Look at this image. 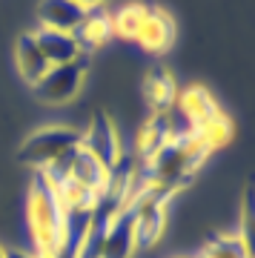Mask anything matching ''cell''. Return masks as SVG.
<instances>
[{"label":"cell","mask_w":255,"mask_h":258,"mask_svg":"<svg viewBox=\"0 0 255 258\" xmlns=\"http://www.w3.org/2000/svg\"><path fill=\"white\" fill-rule=\"evenodd\" d=\"M210 149L204 147L198 138H183V141H169L164 147L152 152L144 164V186L164 192L166 198L181 189L192 178V172L204 164Z\"/></svg>","instance_id":"obj_1"},{"label":"cell","mask_w":255,"mask_h":258,"mask_svg":"<svg viewBox=\"0 0 255 258\" xmlns=\"http://www.w3.org/2000/svg\"><path fill=\"white\" fill-rule=\"evenodd\" d=\"M29 232L35 241V255L37 258H52L57 252L60 235H63V221H66V207L55 186L49 184L37 172L32 192H29Z\"/></svg>","instance_id":"obj_2"},{"label":"cell","mask_w":255,"mask_h":258,"mask_svg":"<svg viewBox=\"0 0 255 258\" xmlns=\"http://www.w3.org/2000/svg\"><path fill=\"white\" fill-rule=\"evenodd\" d=\"M83 141V132L72 126H43L37 129L32 138L23 141V147H20V161L29 166H35L43 172L46 166H52L55 161L66 155V152H72V149L81 147Z\"/></svg>","instance_id":"obj_3"},{"label":"cell","mask_w":255,"mask_h":258,"mask_svg":"<svg viewBox=\"0 0 255 258\" xmlns=\"http://www.w3.org/2000/svg\"><path fill=\"white\" fill-rule=\"evenodd\" d=\"M166 195L158 189L141 184L132 195V218H135V247L138 249H152L161 241L166 230Z\"/></svg>","instance_id":"obj_4"},{"label":"cell","mask_w":255,"mask_h":258,"mask_svg":"<svg viewBox=\"0 0 255 258\" xmlns=\"http://www.w3.org/2000/svg\"><path fill=\"white\" fill-rule=\"evenodd\" d=\"M83 78H86V55L72 60V63L52 66V69L35 83V95L43 103H52V106L69 103L75 95H78Z\"/></svg>","instance_id":"obj_5"},{"label":"cell","mask_w":255,"mask_h":258,"mask_svg":"<svg viewBox=\"0 0 255 258\" xmlns=\"http://www.w3.org/2000/svg\"><path fill=\"white\" fill-rule=\"evenodd\" d=\"M81 147L86 149L103 169H112V166L123 158L118 132H115V126H112V120L106 118V115H95V118H92L89 129L83 132Z\"/></svg>","instance_id":"obj_6"},{"label":"cell","mask_w":255,"mask_h":258,"mask_svg":"<svg viewBox=\"0 0 255 258\" xmlns=\"http://www.w3.org/2000/svg\"><path fill=\"white\" fill-rule=\"evenodd\" d=\"M135 247V218H132V201L115 215V221L106 227L100 238V258H132Z\"/></svg>","instance_id":"obj_7"},{"label":"cell","mask_w":255,"mask_h":258,"mask_svg":"<svg viewBox=\"0 0 255 258\" xmlns=\"http://www.w3.org/2000/svg\"><path fill=\"white\" fill-rule=\"evenodd\" d=\"M37 18H40L43 29L72 35L86 18V6H81L78 0H43L40 9H37Z\"/></svg>","instance_id":"obj_8"},{"label":"cell","mask_w":255,"mask_h":258,"mask_svg":"<svg viewBox=\"0 0 255 258\" xmlns=\"http://www.w3.org/2000/svg\"><path fill=\"white\" fill-rule=\"evenodd\" d=\"M35 40L43 57L49 60V66H60V63H72L78 57H83V52L78 49V40L66 32H55V29H37L35 32Z\"/></svg>","instance_id":"obj_9"},{"label":"cell","mask_w":255,"mask_h":258,"mask_svg":"<svg viewBox=\"0 0 255 258\" xmlns=\"http://www.w3.org/2000/svg\"><path fill=\"white\" fill-rule=\"evenodd\" d=\"M109 35H115V29H112V18L103 9H86L83 23L72 32V37L78 40V49H81L83 55L92 52V49L103 46L109 40Z\"/></svg>","instance_id":"obj_10"},{"label":"cell","mask_w":255,"mask_h":258,"mask_svg":"<svg viewBox=\"0 0 255 258\" xmlns=\"http://www.w3.org/2000/svg\"><path fill=\"white\" fill-rule=\"evenodd\" d=\"M15 60H18V69L23 75V81H29L32 86L52 69L49 60L43 57V52H40V46H37L35 35H20L18 49H15Z\"/></svg>","instance_id":"obj_11"},{"label":"cell","mask_w":255,"mask_h":258,"mask_svg":"<svg viewBox=\"0 0 255 258\" xmlns=\"http://www.w3.org/2000/svg\"><path fill=\"white\" fill-rule=\"evenodd\" d=\"M138 40H141L144 49H149V52H164V49L172 43V20L166 18L164 12L149 9L144 26L138 32Z\"/></svg>","instance_id":"obj_12"},{"label":"cell","mask_w":255,"mask_h":258,"mask_svg":"<svg viewBox=\"0 0 255 258\" xmlns=\"http://www.w3.org/2000/svg\"><path fill=\"white\" fill-rule=\"evenodd\" d=\"M175 103H178V109H181L195 126H201V123H207L210 118L218 115V106H215V101L210 98V92H207V89H198V86H195V89H186Z\"/></svg>","instance_id":"obj_13"},{"label":"cell","mask_w":255,"mask_h":258,"mask_svg":"<svg viewBox=\"0 0 255 258\" xmlns=\"http://www.w3.org/2000/svg\"><path fill=\"white\" fill-rule=\"evenodd\" d=\"M146 101L152 103V109L158 112H166L169 106H175L178 95H175V83L169 78V72L164 69H155V72L146 78Z\"/></svg>","instance_id":"obj_14"},{"label":"cell","mask_w":255,"mask_h":258,"mask_svg":"<svg viewBox=\"0 0 255 258\" xmlns=\"http://www.w3.org/2000/svg\"><path fill=\"white\" fill-rule=\"evenodd\" d=\"M238 238L246 247V252L255 258V186H249L241 201V218H238Z\"/></svg>","instance_id":"obj_15"},{"label":"cell","mask_w":255,"mask_h":258,"mask_svg":"<svg viewBox=\"0 0 255 258\" xmlns=\"http://www.w3.org/2000/svg\"><path fill=\"white\" fill-rule=\"evenodd\" d=\"M198 258H252V255L246 252L241 238L232 232V235H218V238L207 241Z\"/></svg>","instance_id":"obj_16"},{"label":"cell","mask_w":255,"mask_h":258,"mask_svg":"<svg viewBox=\"0 0 255 258\" xmlns=\"http://www.w3.org/2000/svg\"><path fill=\"white\" fill-rule=\"evenodd\" d=\"M146 15H149L146 6H129V9L118 12V15L112 18V29L120 32V35H126V37H138V32H141V26H144Z\"/></svg>","instance_id":"obj_17"},{"label":"cell","mask_w":255,"mask_h":258,"mask_svg":"<svg viewBox=\"0 0 255 258\" xmlns=\"http://www.w3.org/2000/svg\"><path fill=\"white\" fill-rule=\"evenodd\" d=\"M6 258H37L35 252H23V249H6Z\"/></svg>","instance_id":"obj_18"},{"label":"cell","mask_w":255,"mask_h":258,"mask_svg":"<svg viewBox=\"0 0 255 258\" xmlns=\"http://www.w3.org/2000/svg\"><path fill=\"white\" fill-rule=\"evenodd\" d=\"M78 3H81V6H86V9H100L106 0H78Z\"/></svg>","instance_id":"obj_19"},{"label":"cell","mask_w":255,"mask_h":258,"mask_svg":"<svg viewBox=\"0 0 255 258\" xmlns=\"http://www.w3.org/2000/svg\"><path fill=\"white\" fill-rule=\"evenodd\" d=\"M0 258H6V249H3V247H0Z\"/></svg>","instance_id":"obj_20"}]
</instances>
